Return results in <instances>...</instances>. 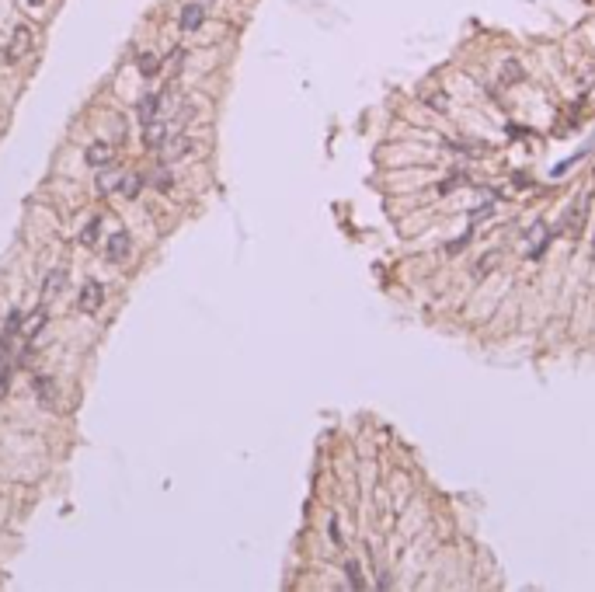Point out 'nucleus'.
<instances>
[{"instance_id": "1", "label": "nucleus", "mask_w": 595, "mask_h": 592, "mask_svg": "<svg viewBox=\"0 0 595 592\" xmlns=\"http://www.w3.org/2000/svg\"><path fill=\"white\" fill-rule=\"evenodd\" d=\"M32 39H35L32 28H28V25H18L14 35H11V42H7V49H4V63H18V59L32 49Z\"/></svg>"}, {"instance_id": "2", "label": "nucleus", "mask_w": 595, "mask_h": 592, "mask_svg": "<svg viewBox=\"0 0 595 592\" xmlns=\"http://www.w3.org/2000/svg\"><path fill=\"white\" fill-rule=\"evenodd\" d=\"M202 21H206V0H192L178 14V28L181 32H195V28H202Z\"/></svg>"}, {"instance_id": "3", "label": "nucleus", "mask_w": 595, "mask_h": 592, "mask_svg": "<svg viewBox=\"0 0 595 592\" xmlns=\"http://www.w3.org/2000/svg\"><path fill=\"white\" fill-rule=\"evenodd\" d=\"M101 303H105V286L101 283H84V290L77 296V307L84 314H94V310H101Z\"/></svg>"}, {"instance_id": "4", "label": "nucleus", "mask_w": 595, "mask_h": 592, "mask_svg": "<svg viewBox=\"0 0 595 592\" xmlns=\"http://www.w3.org/2000/svg\"><path fill=\"white\" fill-rule=\"evenodd\" d=\"M129 251H132V237H129L126 230L112 234V237H108V244H105V258H108V261H126Z\"/></svg>"}, {"instance_id": "5", "label": "nucleus", "mask_w": 595, "mask_h": 592, "mask_svg": "<svg viewBox=\"0 0 595 592\" xmlns=\"http://www.w3.org/2000/svg\"><path fill=\"white\" fill-rule=\"evenodd\" d=\"M112 157H115V150H112V143H105V140L91 143L84 150V161L91 168H105V164H112Z\"/></svg>"}, {"instance_id": "6", "label": "nucleus", "mask_w": 595, "mask_h": 592, "mask_svg": "<svg viewBox=\"0 0 595 592\" xmlns=\"http://www.w3.org/2000/svg\"><path fill=\"white\" fill-rule=\"evenodd\" d=\"M18 331H21V314L14 310V314L7 317V324H4V335H0V355H4V359L11 355V348H14V338H18Z\"/></svg>"}, {"instance_id": "7", "label": "nucleus", "mask_w": 595, "mask_h": 592, "mask_svg": "<svg viewBox=\"0 0 595 592\" xmlns=\"http://www.w3.org/2000/svg\"><path fill=\"white\" fill-rule=\"evenodd\" d=\"M168 98V91L164 94H146V98H139V105H136V119L139 123H154V115L161 112V101Z\"/></svg>"}, {"instance_id": "8", "label": "nucleus", "mask_w": 595, "mask_h": 592, "mask_svg": "<svg viewBox=\"0 0 595 592\" xmlns=\"http://www.w3.org/2000/svg\"><path fill=\"white\" fill-rule=\"evenodd\" d=\"M63 286H67V268H52L42 283V300H52L56 293H63Z\"/></svg>"}, {"instance_id": "9", "label": "nucleus", "mask_w": 595, "mask_h": 592, "mask_svg": "<svg viewBox=\"0 0 595 592\" xmlns=\"http://www.w3.org/2000/svg\"><path fill=\"white\" fill-rule=\"evenodd\" d=\"M136 70H139L143 77H157V70H161V56H154V52H139Z\"/></svg>"}, {"instance_id": "10", "label": "nucleus", "mask_w": 595, "mask_h": 592, "mask_svg": "<svg viewBox=\"0 0 595 592\" xmlns=\"http://www.w3.org/2000/svg\"><path fill=\"white\" fill-rule=\"evenodd\" d=\"M98 234H101V216H91V220H87V227L81 230V237H77V241H81L84 248H94V244H98Z\"/></svg>"}, {"instance_id": "11", "label": "nucleus", "mask_w": 595, "mask_h": 592, "mask_svg": "<svg viewBox=\"0 0 595 592\" xmlns=\"http://www.w3.org/2000/svg\"><path fill=\"white\" fill-rule=\"evenodd\" d=\"M35 394H39V401H42L45 408L56 401V380H49V377H39L35 380Z\"/></svg>"}, {"instance_id": "12", "label": "nucleus", "mask_w": 595, "mask_h": 592, "mask_svg": "<svg viewBox=\"0 0 595 592\" xmlns=\"http://www.w3.org/2000/svg\"><path fill=\"white\" fill-rule=\"evenodd\" d=\"M547 237H550V230H547L543 223H536V227L529 230V254H536L540 248H547Z\"/></svg>"}, {"instance_id": "13", "label": "nucleus", "mask_w": 595, "mask_h": 592, "mask_svg": "<svg viewBox=\"0 0 595 592\" xmlns=\"http://www.w3.org/2000/svg\"><path fill=\"white\" fill-rule=\"evenodd\" d=\"M345 575H348V586H352V589H366V579H362L359 561H345Z\"/></svg>"}, {"instance_id": "14", "label": "nucleus", "mask_w": 595, "mask_h": 592, "mask_svg": "<svg viewBox=\"0 0 595 592\" xmlns=\"http://www.w3.org/2000/svg\"><path fill=\"white\" fill-rule=\"evenodd\" d=\"M143 185H146L143 174H129L126 181H122V195H126V199H136V195L143 192Z\"/></svg>"}, {"instance_id": "15", "label": "nucleus", "mask_w": 595, "mask_h": 592, "mask_svg": "<svg viewBox=\"0 0 595 592\" xmlns=\"http://www.w3.org/2000/svg\"><path fill=\"white\" fill-rule=\"evenodd\" d=\"M42 328H45V314H42V310H35V314H32V321L25 324V341H32L39 331H42Z\"/></svg>"}, {"instance_id": "16", "label": "nucleus", "mask_w": 595, "mask_h": 592, "mask_svg": "<svg viewBox=\"0 0 595 592\" xmlns=\"http://www.w3.org/2000/svg\"><path fill=\"white\" fill-rule=\"evenodd\" d=\"M512 81H522V67H519V63H505V74H502V84H512Z\"/></svg>"}, {"instance_id": "17", "label": "nucleus", "mask_w": 595, "mask_h": 592, "mask_svg": "<svg viewBox=\"0 0 595 592\" xmlns=\"http://www.w3.org/2000/svg\"><path fill=\"white\" fill-rule=\"evenodd\" d=\"M161 140H168V129H161V126H150V132H146V143H150V147H157Z\"/></svg>"}, {"instance_id": "18", "label": "nucleus", "mask_w": 595, "mask_h": 592, "mask_svg": "<svg viewBox=\"0 0 595 592\" xmlns=\"http://www.w3.org/2000/svg\"><path fill=\"white\" fill-rule=\"evenodd\" d=\"M171 181H174L171 174H161V178H157V188H161V192H168V188H171Z\"/></svg>"}, {"instance_id": "19", "label": "nucleus", "mask_w": 595, "mask_h": 592, "mask_svg": "<svg viewBox=\"0 0 595 592\" xmlns=\"http://www.w3.org/2000/svg\"><path fill=\"white\" fill-rule=\"evenodd\" d=\"M495 261H498V254H491V258H484V261H480V272H491V265H495Z\"/></svg>"}, {"instance_id": "20", "label": "nucleus", "mask_w": 595, "mask_h": 592, "mask_svg": "<svg viewBox=\"0 0 595 592\" xmlns=\"http://www.w3.org/2000/svg\"><path fill=\"white\" fill-rule=\"evenodd\" d=\"M45 0H28V7H42Z\"/></svg>"}]
</instances>
